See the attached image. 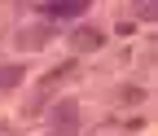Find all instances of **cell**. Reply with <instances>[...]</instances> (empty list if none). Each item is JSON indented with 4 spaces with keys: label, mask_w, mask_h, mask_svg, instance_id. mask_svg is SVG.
Segmentation results:
<instances>
[{
    "label": "cell",
    "mask_w": 158,
    "mask_h": 136,
    "mask_svg": "<svg viewBox=\"0 0 158 136\" xmlns=\"http://www.w3.org/2000/svg\"><path fill=\"white\" fill-rule=\"evenodd\" d=\"M53 136H75V132H53Z\"/></svg>",
    "instance_id": "obj_10"
},
{
    "label": "cell",
    "mask_w": 158,
    "mask_h": 136,
    "mask_svg": "<svg viewBox=\"0 0 158 136\" xmlns=\"http://www.w3.org/2000/svg\"><path fill=\"white\" fill-rule=\"evenodd\" d=\"M84 9H88L84 0H62V5H48L44 13H48V22H57V18H79Z\"/></svg>",
    "instance_id": "obj_7"
},
{
    "label": "cell",
    "mask_w": 158,
    "mask_h": 136,
    "mask_svg": "<svg viewBox=\"0 0 158 136\" xmlns=\"http://www.w3.org/2000/svg\"><path fill=\"white\" fill-rule=\"evenodd\" d=\"M48 119H53V132H79V101H57L48 105Z\"/></svg>",
    "instance_id": "obj_2"
},
{
    "label": "cell",
    "mask_w": 158,
    "mask_h": 136,
    "mask_svg": "<svg viewBox=\"0 0 158 136\" xmlns=\"http://www.w3.org/2000/svg\"><path fill=\"white\" fill-rule=\"evenodd\" d=\"M53 35H57V22H31V27H18L13 31V44L22 53H31V48H44Z\"/></svg>",
    "instance_id": "obj_1"
},
{
    "label": "cell",
    "mask_w": 158,
    "mask_h": 136,
    "mask_svg": "<svg viewBox=\"0 0 158 136\" xmlns=\"http://www.w3.org/2000/svg\"><path fill=\"white\" fill-rule=\"evenodd\" d=\"M132 31H136L132 18H118V22H114V35H132Z\"/></svg>",
    "instance_id": "obj_8"
},
{
    "label": "cell",
    "mask_w": 158,
    "mask_h": 136,
    "mask_svg": "<svg viewBox=\"0 0 158 136\" xmlns=\"http://www.w3.org/2000/svg\"><path fill=\"white\" fill-rule=\"evenodd\" d=\"M75 75H79V62H62V66H53V70L44 75V79H40V92L48 97V92H53L57 84H66V79H75Z\"/></svg>",
    "instance_id": "obj_4"
},
{
    "label": "cell",
    "mask_w": 158,
    "mask_h": 136,
    "mask_svg": "<svg viewBox=\"0 0 158 136\" xmlns=\"http://www.w3.org/2000/svg\"><path fill=\"white\" fill-rule=\"evenodd\" d=\"M22 75H27L22 62H0V92H5V88H18V84H22Z\"/></svg>",
    "instance_id": "obj_6"
},
{
    "label": "cell",
    "mask_w": 158,
    "mask_h": 136,
    "mask_svg": "<svg viewBox=\"0 0 158 136\" xmlns=\"http://www.w3.org/2000/svg\"><path fill=\"white\" fill-rule=\"evenodd\" d=\"M101 44H106V35L97 31V27H75L70 31V48L75 53H97Z\"/></svg>",
    "instance_id": "obj_3"
},
{
    "label": "cell",
    "mask_w": 158,
    "mask_h": 136,
    "mask_svg": "<svg viewBox=\"0 0 158 136\" xmlns=\"http://www.w3.org/2000/svg\"><path fill=\"white\" fill-rule=\"evenodd\" d=\"M136 18H141V22H154L158 9H154V5H136Z\"/></svg>",
    "instance_id": "obj_9"
},
{
    "label": "cell",
    "mask_w": 158,
    "mask_h": 136,
    "mask_svg": "<svg viewBox=\"0 0 158 136\" xmlns=\"http://www.w3.org/2000/svg\"><path fill=\"white\" fill-rule=\"evenodd\" d=\"M145 97H149V92H145L141 84H118V88H114V101H118V105H127V110H132V105H141Z\"/></svg>",
    "instance_id": "obj_5"
}]
</instances>
